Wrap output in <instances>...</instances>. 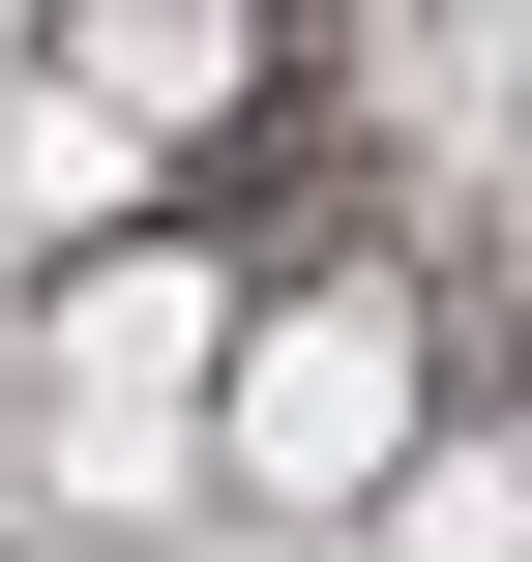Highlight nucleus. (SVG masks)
Returning a JSON list of instances; mask_svg holds the SVG:
<instances>
[{"mask_svg": "<svg viewBox=\"0 0 532 562\" xmlns=\"http://www.w3.org/2000/svg\"><path fill=\"white\" fill-rule=\"evenodd\" d=\"M207 474H237V504H296V533H385V504L444 474V326H415V267L267 296V326H237V385H207Z\"/></svg>", "mask_w": 532, "mask_h": 562, "instance_id": "1", "label": "nucleus"}, {"mask_svg": "<svg viewBox=\"0 0 532 562\" xmlns=\"http://www.w3.org/2000/svg\"><path fill=\"white\" fill-rule=\"evenodd\" d=\"M237 326H267V296H237L207 237H89V267L30 296V356H59V474H89V504H148V474L207 445V385H237Z\"/></svg>", "mask_w": 532, "mask_h": 562, "instance_id": "2", "label": "nucleus"}, {"mask_svg": "<svg viewBox=\"0 0 532 562\" xmlns=\"http://www.w3.org/2000/svg\"><path fill=\"white\" fill-rule=\"evenodd\" d=\"M385 562H532V445H444V474L385 504Z\"/></svg>", "mask_w": 532, "mask_h": 562, "instance_id": "3", "label": "nucleus"}]
</instances>
